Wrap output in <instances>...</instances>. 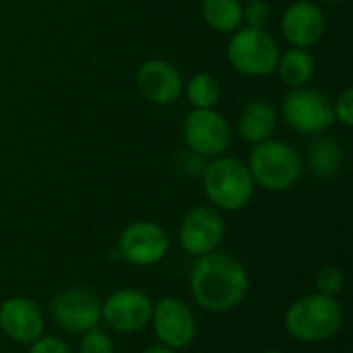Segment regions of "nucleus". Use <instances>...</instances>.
<instances>
[{
  "label": "nucleus",
  "mask_w": 353,
  "mask_h": 353,
  "mask_svg": "<svg viewBox=\"0 0 353 353\" xmlns=\"http://www.w3.org/2000/svg\"><path fill=\"white\" fill-rule=\"evenodd\" d=\"M248 288V271L236 256L219 250L196 256L190 271V294L203 310L230 312L244 302Z\"/></svg>",
  "instance_id": "obj_1"
},
{
  "label": "nucleus",
  "mask_w": 353,
  "mask_h": 353,
  "mask_svg": "<svg viewBox=\"0 0 353 353\" xmlns=\"http://www.w3.org/2000/svg\"><path fill=\"white\" fill-rule=\"evenodd\" d=\"M341 327V302L319 292L298 298L285 312V331L300 343H325L333 339Z\"/></svg>",
  "instance_id": "obj_2"
},
{
  "label": "nucleus",
  "mask_w": 353,
  "mask_h": 353,
  "mask_svg": "<svg viewBox=\"0 0 353 353\" xmlns=\"http://www.w3.org/2000/svg\"><path fill=\"white\" fill-rule=\"evenodd\" d=\"M203 188L217 211H240L254 194V180L240 159L219 157L205 168Z\"/></svg>",
  "instance_id": "obj_3"
},
{
  "label": "nucleus",
  "mask_w": 353,
  "mask_h": 353,
  "mask_svg": "<svg viewBox=\"0 0 353 353\" xmlns=\"http://www.w3.org/2000/svg\"><path fill=\"white\" fill-rule=\"evenodd\" d=\"M246 165L254 184L275 192L292 188L302 174L298 151L292 145L273 139L256 143Z\"/></svg>",
  "instance_id": "obj_4"
},
{
  "label": "nucleus",
  "mask_w": 353,
  "mask_h": 353,
  "mask_svg": "<svg viewBox=\"0 0 353 353\" xmlns=\"http://www.w3.org/2000/svg\"><path fill=\"white\" fill-rule=\"evenodd\" d=\"M277 41L259 27H244L232 35L228 43V58L232 66L248 77H267L277 70L279 62Z\"/></svg>",
  "instance_id": "obj_5"
},
{
  "label": "nucleus",
  "mask_w": 353,
  "mask_h": 353,
  "mask_svg": "<svg viewBox=\"0 0 353 353\" xmlns=\"http://www.w3.org/2000/svg\"><path fill=\"white\" fill-rule=\"evenodd\" d=\"M281 114L296 132L319 134L335 122L331 99L308 87H298L283 97Z\"/></svg>",
  "instance_id": "obj_6"
},
{
  "label": "nucleus",
  "mask_w": 353,
  "mask_h": 353,
  "mask_svg": "<svg viewBox=\"0 0 353 353\" xmlns=\"http://www.w3.org/2000/svg\"><path fill=\"white\" fill-rule=\"evenodd\" d=\"M149 325L153 327L157 341L172 347L174 352L188 347L196 337L194 312L182 298L168 296L155 302Z\"/></svg>",
  "instance_id": "obj_7"
},
{
  "label": "nucleus",
  "mask_w": 353,
  "mask_h": 353,
  "mask_svg": "<svg viewBox=\"0 0 353 353\" xmlns=\"http://www.w3.org/2000/svg\"><path fill=\"white\" fill-rule=\"evenodd\" d=\"M50 316L68 333L83 335L101 325V302L83 288H68L50 302Z\"/></svg>",
  "instance_id": "obj_8"
},
{
  "label": "nucleus",
  "mask_w": 353,
  "mask_h": 353,
  "mask_svg": "<svg viewBox=\"0 0 353 353\" xmlns=\"http://www.w3.org/2000/svg\"><path fill=\"white\" fill-rule=\"evenodd\" d=\"M122 259L134 267H153L161 263L170 250V238L159 223L134 221L126 225L118 238Z\"/></svg>",
  "instance_id": "obj_9"
},
{
  "label": "nucleus",
  "mask_w": 353,
  "mask_h": 353,
  "mask_svg": "<svg viewBox=\"0 0 353 353\" xmlns=\"http://www.w3.org/2000/svg\"><path fill=\"white\" fill-rule=\"evenodd\" d=\"M153 300L141 290H118L101 302V323L116 333H139L149 327Z\"/></svg>",
  "instance_id": "obj_10"
},
{
  "label": "nucleus",
  "mask_w": 353,
  "mask_h": 353,
  "mask_svg": "<svg viewBox=\"0 0 353 353\" xmlns=\"http://www.w3.org/2000/svg\"><path fill=\"white\" fill-rule=\"evenodd\" d=\"M225 238V219L221 211L213 207L190 209L180 223L178 242L184 252L192 256H203L215 252Z\"/></svg>",
  "instance_id": "obj_11"
},
{
  "label": "nucleus",
  "mask_w": 353,
  "mask_h": 353,
  "mask_svg": "<svg viewBox=\"0 0 353 353\" xmlns=\"http://www.w3.org/2000/svg\"><path fill=\"white\" fill-rule=\"evenodd\" d=\"M184 141L199 157H215L230 145L232 130L228 120L213 110H192L182 126Z\"/></svg>",
  "instance_id": "obj_12"
},
{
  "label": "nucleus",
  "mask_w": 353,
  "mask_h": 353,
  "mask_svg": "<svg viewBox=\"0 0 353 353\" xmlns=\"http://www.w3.org/2000/svg\"><path fill=\"white\" fill-rule=\"evenodd\" d=\"M0 331L14 343L31 345L46 331L43 314L31 298L14 296L0 304Z\"/></svg>",
  "instance_id": "obj_13"
},
{
  "label": "nucleus",
  "mask_w": 353,
  "mask_h": 353,
  "mask_svg": "<svg viewBox=\"0 0 353 353\" xmlns=\"http://www.w3.org/2000/svg\"><path fill=\"white\" fill-rule=\"evenodd\" d=\"M281 31L296 48L314 46L325 35V12L310 0L290 4L281 17Z\"/></svg>",
  "instance_id": "obj_14"
},
{
  "label": "nucleus",
  "mask_w": 353,
  "mask_h": 353,
  "mask_svg": "<svg viewBox=\"0 0 353 353\" xmlns=\"http://www.w3.org/2000/svg\"><path fill=\"white\" fill-rule=\"evenodd\" d=\"M139 91L153 103H174L182 93L180 70L168 60H147L137 72Z\"/></svg>",
  "instance_id": "obj_15"
},
{
  "label": "nucleus",
  "mask_w": 353,
  "mask_h": 353,
  "mask_svg": "<svg viewBox=\"0 0 353 353\" xmlns=\"http://www.w3.org/2000/svg\"><path fill=\"white\" fill-rule=\"evenodd\" d=\"M277 126V112L265 99H252L244 105L240 116V134L248 143H263L269 141Z\"/></svg>",
  "instance_id": "obj_16"
},
{
  "label": "nucleus",
  "mask_w": 353,
  "mask_h": 353,
  "mask_svg": "<svg viewBox=\"0 0 353 353\" xmlns=\"http://www.w3.org/2000/svg\"><path fill=\"white\" fill-rule=\"evenodd\" d=\"M277 70L285 85L294 89L306 87V83L314 77V58L304 48H296L279 56Z\"/></svg>",
  "instance_id": "obj_17"
},
{
  "label": "nucleus",
  "mask_w": 353,
  "mask_h": 353,
  "mask_svg": "<svg viewBox=\"0 0 353 353\" xmlns=\"http://www.w3.org/2000/svg\"><path fill=\"white\" fill-rule=\"evenodd\" d=\"M244 6L240 4V0H203V17L205 21L221 33L228 31H236L242 21Z\"/></svg>",
  "instance_id": "obj_18"
},
{
  "label": "nucleus",
  "mask_w": 353,
  "mask_h": 353,
  "mask_svg": "<svg viewBox=\"0 0 353 353\" xmlns=\"http://www.w3.org/2000/svg\"><path fill=\"white\" fill-rule=\"evenodd\" d=\"M341 161H343V153H341L339 145L333 143L331 139L321 137V139H316L310 145L308 163H310V170L316 176H331V174H335L341 168Z\"/></svg>",
  "instance_id": "obj_19"
},
{
  "label": "nucleus",
  "mask_w": 353,
  "mask_h": 353,
  "mask_svg": "<svg viewBox=\"0 0 353 353\" xmlns=\"http://www.w3.org/2000/svg\"><path fill=\"white\" fill-rule=\"evenodd\" d=\"M186 97L194 110H211L221 97V87L213 74L199 72L196 77L190 79L188 89H186Z\"/></svg>",
  "instance_id": "obj_20"
},
{
  "label": "nucleus",
  "mask_w": 353,
  "mask_h": 353,
  "mask_svg": "<svg viewBox=\"0 0 353 353\" xmlns=\"http://www.w3.org/2000/svg\"><path fill=\"white\" fill-rule=\"evenodd\" d=\"M314 288L323 296L339 298V294L345 290V273H343V269L337 267V265L323 267L314 277Z\"/></svg>",
  "instance_id": "obj_21"
},
{
  "label": "nucleus",
  "mask_w": 353,
  "mask_h": 353,
  "mask_svg": "<svg viewBox=\"0 0 353 353\" xmlns=\"http://www.w3.org/2000/svg\"><path fill=\"white\" fill-rule=\"evenodd\" d=\"M79 353H116V345L105 331L95 327L83 333V339L79 343Z\"/></svg>",
  "instance_id": "obj_22"
},
{
  "label": "nucleus",
  "mask_w": 353,
  "mask_h": 353,
  "mask_svg": "<svg viewBox=\"0 0 353 353\" xmlns=\"http://www.w3.org/2000/svg\"><path fill=\"white\" fill-rule=\"evenodd\" d=\"M244 14V21L248 23V27H259L263 29L267 23H269V17H271V6L267 0H250L246 4V8L242 10Z\"/></svg>",
  "instance_id": "obj_23"
},
{
  "label": "nucleus",
  "mask_w": 353,
  "mask_h": 353,
  "mask_svg": "<svg viewBox=\"0 0 353 353\" xmlns=\"http://www.w3.org/2000/svg\"><path fill=\"white\" fill-rule=\"evenodd\" d=\"M29 353H72L70 345L58 337L52 335H41L29 345Z\"/></svg>",
  "instance_id": "obj_24"
},
{
  "label": "nucleus",
  "mask_w": 353,
  "mask_h": 353,
  "mask_svg": "<svg viewBox=\"0 0 353 353\" xmlns=\"http://www.w3.org/2000/svg\"><path fill=\"white\" fill-rule=\"evenodd\" d=\"M333 112H335V118L339 122H343L345 126H352L353 124V89H345L337 103L333 105Z\"/></svg>",
  "instance_id": "obj_25"
},
{
  "label": "nucleus",
  "mask_w": 353,
  "mask_h": 353,
  "mask_svg": "<svg viewBox=\"0 0 353 353\" xmlns=\"http://www.w3.org/2000/svg\"><path fill=\"white\" fill-rule=\"evenodd\" d=\"M141 353H176L172 347L163 345V343H153V345H147Z\"/></svg>",
  "instance_id": "obj_26"
},
{
  "label": "nucleus",
  "mask_w": 353,
  "mask_h": 353,
  "mask_svg": "<svg viewBox=\"0 0 353 353\" xmlns=\"http://www.w3.org/2000/svg\"><path fill=\"white\" fill-rule=\"evenodd\" d=\"M327 4H339V2H343V0H325Z\"/></svg>",
  "instance_id": "obj_27"
},
{
  "label": "nucleus",
  "mask_w": 353,
  "mask_h": 353,
  "mask_svg": "<svg viewBox=\"0 0 353 353\" xmlns=\"http://www.w3.org/2000/svg\"><path fill=\"white\" fill-rule=\"evenodd\" d=\"M263 353H283L281 350H267V352H263Z\"/></svg>",
  "instance_id": "obj_28"
}]
</instances>
